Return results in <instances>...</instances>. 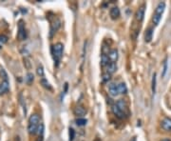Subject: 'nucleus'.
Returning a JSON list of instances; mask_svg holds the SVG:
<instances>
[{
  "instance_id": "nucleus-25",
  "label": "nucleus",
  "mask_w": 171,
  "mask_h": 141,
  "mask_svg": "<svg viewBox=\"0 0 171 141\" xmlns=\"http://www.w3.org/2000/svg\"><path fill=\"white\" fill-rule=\"evenodd\" d=\"M87 122L88 120L87 119H85V118H81V117H79L76 119V124H77L78 126H85V125H87Z\"/></svg>"
},
{
  "instance_id": "nucleus-35",
  "label": "nucleus",
  "mask_w": 171,
  "mask_h": 141,
  "mask_svg": "<svg viewBox=\"0 0 171 141\" xmlns=\"http://www.w3.org/2000/svg\"><path fill=\"white\" fill-rule=\"evenodd\" d=\"M93 141H101V139H100V138H98V137H97V138H95V139H94Z\"/></svg>"
},
{
  "instance_id": "nucleus-12",
  "label": "nucleus",
  "mask_w": 171,
  "mask_h": 141,
  "mask_svg": "<svg viewBox=\"0 0 171 141\" xmlns=\"http://www.w3.org/2000/svg\"><path fill=\"white\" fill-rule=\"evenodd\" d=\"M116 106L119 108V109L122 111L123 113H126V112L128 111V106H126V103L125 101H124L123 99H120V100H118L117 102H116Z\"/></svg>"
},
{
  "instance_id": "nucleus-16",
  "label": "nucleus",
  "mask_w": 171,
  "mask_h": 141,
  "mask_svg": "<svg viewBox=\"0 0 171 141\" xmlns=\"http://www.w3.org/2000/svg\"><path fill=\"white\" fill-rule=\"evenodd\" d=\"M110 94L111 95H112V96H116V95L119 94L116 84L111 83L110 85Z\"/></svg>"
},
{
  "instance_id": "nucleus-21",
  "label": "nucleus",
  "mask_w": 171,
  "mask_h": 141,
  "mask_svg": "<svg viewBox=\"0 0 171 141\" xmlns=\"http://www.w3.org/2000/svg\"><path fill=\"white\" fill-rule=\"evenodd\" d=\"M161 18H162V16H158V14H153V16H152V22L153 24H154L155 26H158L159 25V23H160V21H161Z\"/></svg>"
},
{
  "instance_id": "nucleus-29",
  "label": "nucleus",
  "mask_w": 171,
  "mask_h": 141,
  "mask_svg": "<svg viewBox=\"0 0 171 141\" xmlns=\"http://www.w3.org/2000/svg\"><path fill=\"white\" fill-rule=\"evenodd\" d=\"M0 74H1V76L4 78V81H8V74L5 72L4 69H1V70H0Z\"/></svg>"
},
{
  "instance_id": "nucleus-18",
  "label": "nucleus",
  "mask_w": 171,
  "mask_h": 141,
  "mask_svg": "<svg viewBox=\"0 0 171 141\" xmlns=\"http://www.w3.org/2000/svg\"><path fill=\"white\" fill-rule=\"evenodd\" d=\"M110 63V60L108 55H103L102 53V56H101V66L102 67H106V66H108Z\"/></svg>"
},
{
  "instance_id": "nucleus-11",
  "label": "nucleus",
  "mask_w": 171,
  "mask_h": 141,
  "mask_svg": "<svg viewBox=\"0 0 171 141\" xmlns=\"http://www.w3.org/2000/svg\"><path fill=\"white\" fill-rule=\"evenodd\" d=\"M117 70V65H116V63H114V62H110V64H108L107 66V72L106 73H108V74H114L115 72H116Z\"/></svg>"
},
{
  "instance_id": "nucleus-26",
  "label": "nucleus",
  "mask_w": 171,
  "mask_h": 141,
  "mask_svg": "<svg viewBox=\"0 0 171 141\" xmlns=\"http://www.w3.org/2000/svg\"><path fill=\"white\" fill-rule=\"evenodd\" d=\"M167 58L164 59V69H163V73H162V77H164L166 74V72H167Z\"/></svg>"
},
{
  "instance_id": "nucleus-28",
  "label": "nucleus",
  "mask_w": 171,
  "mask_h": 141,
  "mask_svg": "<svg viewBox=\"0 0 171 141\" xmlns=\"http://www.w3.org/2000/svg\"><path fill=\"white\" fill-rule=\"evenodd\" d=\"M69 141H73V139H74V137H75V131L73 130V129H71V128L69 129Z\"/></svg>"
},
{
  "instance_id": "nucleus-13",
  "label": "nucleus",
  "mask_w": 171,
  "mask_h": 141,
  "mask_svg": "<svg viewBox=\"0 0 171 141\" xmlns=\"http://www.w3.org/2000/svg\"><path fill=\"white\" fill-rule=\"evenodd\" d=\"M108 57H110V62H116L118 59V51L116 49L110 50V53H108Z\"/></svg>"
},
{
  "instance_id": "nucleus-19",
  "label": "nucleus",
  "mask_w": 171,
  "mask_h": 141,
  "mask_svg": "<svg viewBox=\"0 0 171 141\" xmlns=\"http://www.w3.org/2000/svg\"><path fill=\"white\" fill-rule=\"evenodd\" d=\"M152 35H153V29L150 27V28H148V30L146 31V35H144V40H146V42H150V41H151Z\"/></svg>"
},
{
  "instance_id": "nucleus-14",
  "label": "nucleus",
  "mask_w": 171,
  "mask_h": 141,
  "mask_svg": "<svg viewBox=\"0 0 171 141\" xmlns=\"http://www.w3.org/2000/svg\"><path fill=\"white\" fill-rule=\"evenodd\" d=\"M9 87H10V85H9L8 81H3L2 83H0V94H3L6 92H8Z\"/></svg>"
},
{
  "instance_id": "nucleus-5",
  "label": "nucleus",
  "mask_w": 171,
  "mask_h": 141,
  "mask_svg": "<svg viewBox=\"0 0 171 141\" xmlns=\"http://www.w3.org/2000/svg\"><path fill=\"white\" fill-rule=\"evenodd\" d=\"M111 110H112V113L115 115V116L118 117L119 119H124L126 117V113H123L122 111H121L119 108L116 106V105H113L112 108H111Z\"/></svg>"
},
{
  "instance_id": "nucleus-3",
  "label": "nucleus",
  "mask_w": 171,
  "mask_h": 141,
  "mask_svg": "<svg viewBox=\"0 0 171 141\" xmlns=\"http://www.w3.org/2000/svg\"><path fill=\"white\" fill-rule=\"evenodd\" d=\"M144 11H146V7H144V5L141 6V7L138 9L136 13H135V18L138 21V22H142L144 20Z\"/></svg>"
},
{
  "instance_id": "nucleus-6",
  "label": "nucleus",
  "mask_w": 171,
  "mask_h": 141,
  "mask_svg": "<svg viewBox=\"0 0 171 141\" xmlns=\"http://www.w3.org/2000/svg\"><path fill=\"white\" fill-rule=\"evenodd\" d=\"M164 9H166V3L164 2H160L159 4L157 5V7L155 9V14H158V16H163L164 11Z\"/></svg>"
},
{
  "instance_id": "nucleus-20",
  "label": "nucleus",
  "mask_w": 171,
  "mask_h": 141,
  "mask_svg": "<svg viewBox=\"0 0 171 141\" xmlns=\"http://www.w3.org/2000/svg\"><path fill=\"white\" fill-rule=\"evenodd\" d=\"M40 83H41V85H42L45 89L49 90V91H51V84L49 83V81L47 80L46 78H44V77H43V78H41Z\"/></svg>"
},
{
  "instance_id": "nucleus-8",
  "label": "nucleus",
  "mask_w": 171,
  "mask_h": 141,
  "mask_svg": "<svg viewBox=\"0 0 171 141\" xmlns=\"http://www.w3.org/2000/svg\"><path fill=\"white\" fill-rule=\"evenodd\" d=\"M61 26V21L59 20L58 18L55 19L53 22L51 24V35H52V34H54L55 32L57 31V30L60 28Z\"/></svg>"
},
{
  "instance_id": "nucleus-17",
  "label": "nucleus",
  "mask_w": 171,
  "mask_h": 141,
  "mask_svg": "<svg viewBox=\"0 0 171 141\" xmlns=\"http://www.w3.org/2000/svg\"><path fill=\"white\" fill-rule=\"evenodd\" d=\"M38 127H39V125H36V124H29L28 125V131H29V134H34L37 133V130H38Z\"/></svg>"
},
{
  "instance_id": "nucleus-36",
  "label": "nucleus",
  "mask_w": 171,
  "mask_h": 141,
  "mask_svg": "<svg viewBox=\"0 0 171 141\" xmlns=\"http://www.w3.org/2000/svg\"><path fill=\"white\" fill-rule=\"evenodd\" d=\"M130 141H136V138H135V137H133V138H132Z\"/></svg>"
},
{
  "instance_id": "nucleus-23",
  "label": "nucleus",
  "mask_w": 171,
  "mask_h": 141,
  "mask_svg": "<svg viewBox=\"0 0 171 141\" xmlns=\"http://www.w3.org/2000/svg\"><path fill=\"white\" fill-rule=\"evenodd\" d=\"M156 74H153V76H152V83H151V89H152V92H153V94H155V92H156Z\"/></svg>"
},
{
  "instance_id": "nucleus-37",
  "label": "nucleus",
  "mask_w": 171,
  "mask_h": 141,
  "mask_svg": "<svg viewBox=\"0 0 171 141\" xmlns=\"http://www.w3.org/2000/svg\"><path fill=\"white\" fill-rule=\"evenodd\" d=\"M0 49H1V47H0Z\"/></svg>"
},
{
  "instance_id": "nucleus-9",
  "label": "nucleus",
  "mask_w": 171,
  "mask_h": 141,
  "mask_svg": "<svg viewBox=\"0 0 171 141\" xmlns=\"http://www.w3.org/2000/svg\"><path fill=\"white\" fill-rule=\"evenodd\" d=\"M110 17L112 19H117L118 17L120 16V10H119V8H117V7H113V8H111L110 9Z\"/></svg>"
},
{
  "instance_id": "nucleus-15",
  "label": "nucleus",
  "mask_w": 171,
  "mask_h": 141,
  "mask_svg": "<svg viewBox=\"0 0 171 141\" xmlns=\"http://www.w3.org/2000/svg\"><path fill=\"white\" fill-rule=\"evenodd\" d=\"M117 89H118V92L121 94H125L128 92V88H126V85L125 83H120L117 85Z\"/></svg>"
},
{
  "instance_id": "nucleus-4",
  "label": "nucleus",
  "mask_w": 171,
  "mask_h": 141,
  "mask_svg": "<svg viewBox=\"0 0 171 141\" xmlns=\"http://www.w3.org/2000/svg\"><path fill=\"white\" fill-rule=\"evenodd\" d=\"M161 127L166 132H171V118H164L161 122Z\"/></svg>"
},
{
  "instance_id": "nucleus-10",
  "label": "nucleus",
  "mask_w": 171,
  "mask_h": 141,
  "mask_svg": "<svg viewBox=\"0 0 171 141\" xmlns=\"http://www.w3.org/2000/svg\"><path fill=\"white\" fill-rule=\"evenodd\" d=\"M29 124L39 125L40 124V117H39V115H38L37 113H33V115H31V116H29Z\"/></svg>"
},
{
  "instance_id": "nucleus-31",
  "label": "nucleus",
  "mask_w": 171,
  "mask_h": 141,
  "mask_svg": "<svg viewBox=\"0 0 171 141\" xmlns=\"http://www.w3.org/2000/svg\"><path fill=\"white\" fill-rule=\"evenodd\" d=\"M8 42V37L6 36V35H0V44L3 45V44H5V43H7Z\"/></svg>"
},
{
  "instance_id": "nucleus-22",
  "label": "nucleus",
  "mask_w": 171,
  "mask_h": 141,
  "mask_svg": "<svg viewBox=\"0 0 171 141\" xmlns=\"http://www.w3.org/2000/svg\"><path fill=\"white\" fill-rule=\"evenodd\" d=\"M36 73H37L38 76H40V77H42V78H43L44 76H45V74H44V68H43L42 65H40V66H38V67H37Z\"/></svg>"
},
{
  "instance_id": "nucleus-27",
  "label": "nucleus",
  "mask_w": 171,
  "mask_h": 141,
  "mask_svg": "<svg viewBox=\"0 0 171 141\" xmlns=\"http://www.w3.org/2000/svg\"><path fill=\"white\" fill-rule=\"evenodd\" d=\"M44 130H45V128H44V124H39V127H38V130H37V134H39V136H43L44 134Z\"/></svg>"
},
{
  "instance_id": "nucleus-2",
  "label": "nucleus",
  "mask_w": 171,
  "mask_h": 141,
  "mask_svg": "<svg viewBox=\"0 0 171 141\" xmlns=\"http://www.w3.org/2000/svg\"><path fill=\"white\" fill-rule=\"evenodd\" d=\"M17 38L19 40H25L27 38V32H26L25 24L22 20L19 21L18 23V32H17Z\"/></svg>"
},
{
  "instance_id": "nucleus-1",
  "label": "nucleus",
  "mask_w": 171,
  "mask_h": 141,
  "mask_svg": "<svg viewBox=\"0 0 171 141\" xmlns=\"http://www.w3.org/2000/svg\"><path fill=\"white\" fill-rule=\"evenodd\" d=\"M63 50H64V46L62 43H56L51 48V53H52V56H53L55 66H56V67L59 65L62 56H63Z\"/></svg>"
},
{
  "instance_id": "nucleus-7",
  "label": "nucleus",
  "mask_w": 171,
  "mask_h": 141,
  "mask_svg": "<svg viewBox=\"0 0 171 141\" xmlns=\"http://www.w3.org/2000/svg\"><path fill=\"white\" fill-rule=\"evenodd\" d=\"M73 113H74V115L76 116H84L85 113H87V110H85L83 106H77L74 108Z\"/></svg>"
},
{
  "instance_id": "nucleus-30",
  "label": "nucleus",
  "mask_w": 171,
  "mask_h": 141,
  "mask_svg": "<svg viewBox=\"0 0 171 141\" xmlns=\"http://www.w3.org/2000/svg\"><path fill=\"white\" fill-rule=\"evenodd\" d=\"M102 79H103V81H104V82H108V81L110 79V74H108V73L103 74V76H102Z\"/></svg>"
},
{
  "instance_id": "nucleus-34",
  "label": "nucleus",
  "mask_w": 171,
  "mask_h": 141,
  "mask_svg": "<svg viewBox=\"0 0 171 141\" xmlns=\"http://www.w3.org/2000/svg\"><path fill=\"white\" fill-rule=\"evenodd\" d=\"M161 141H171V139H169V138H164V139H162Z\"/></svg>"
},
{
  "instance_id": "nucleus-33",
  "label": "nucleus",
  "mask_w": 171,
  "mask_h": 141,
  "mask_svg": "<svg viewBox=\"0 0 171 141\" xmlns=\"http://www.w3.org/2000/svg\"><path fill=\"white\" fill-rule=\"evenodd\" d=\"M43 136H38V138H37V141H43Z\"/></svg>"
},
{
  "instance_id": "nucleus-24",
  "label": "nucleus",
  "mask_w": 171,
  "mask_h": 141,
  "mask_svg": "<svg viewBox=\"0 0 171 141\" xmlns=\"http://www.w3.org/2000/svg\"><path fill=\"white\" fill-rule=\"evenodd\" d=\"M33 79H34L33 74H31V73H29V74H27V76H26V78H25L26 83L29 84H29H31V83H32V81H33Z\"/></svg>"
},
{
  "instance_id": "nucleus-32",
  "label": "nucleus",
  "mask_w": 171,
  "mask_h": 141,
  "mask_svg": "<svg viewBox=\"0 0 171 141\" xmlns=\"http://www.w3.org/2000/svg\"><path fill=\"white\" fill-rule=\"evenodd\" d=\"M24 65H25V67H26V68L29 69H29H31V63H29V61L28 60L27 58H25V59H24Z\"/></svg>"
}]
</instances>
